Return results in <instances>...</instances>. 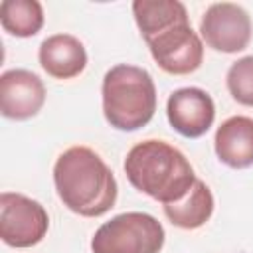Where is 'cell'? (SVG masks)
<instances>
[{
    "mask_svg": "<svg viewBox=\"0 0 253 253\" xmlns=\"http://www.w3.org/2000/svg\"><path fill=\"white\" fill-rule=\"evenodd\" d=\"M53 184L63 206L81 217L105 215L119 194L113 170L89 146H71L57 156Z\"/></svg>",
    "mask_w": 253,
    "mask_h": 253,
    "instance_id": "obj_1",
    "label": "cell"
},
{
    "mask_svg": "<svg viewBox=\"0 0 253 253\" xmlns=\"http://www.w3.org/2000/svg\"><path fill=\"white\" fill-rule=\"evenodd\" d=\"M125 174L132 188L162 206L182 200L198 180L190 160L164 140H142L125 158Z\"/></svg>",
    "mask_w": 253,
    "mask_h": 253,
    "instance_id": "obj_2",
    "label": "cell"
},
{
    "mask_svg": "<svg viewBox=\"0 0 253 253\" xmlns=\"http://www.w3.org/2000/svg\"><path fill=\"white\" fill-rule=\"evenodd\" d=\"M103 115L107 123L123 132L148 125L156 111V85L152 75L130 63L113 65L101 85Z\"/></svg>",
    "mask_w": 253,
    "mask_h": 253,
    "instance_id": "obj_3",
    "label": "cell"
},
{
    "mask_svg": "<svg viewBox=\"0 0 253 253\" xmlns=\"http://www.w3.org/2000/svg\"><path fill=\"white\" fill-rule=\"evenodd\" d=\"M162 223L144 211H126L105 221L91 239L93 253H160Z\"/></svg>",
    "mask_w": 253,
    "mask_h": 253,
    "instance_id": "obj_4",
    "label": "cell"
},
{
    "mask_svg": "<svg viewBox=\"0 0 253 253\" xmlns=\"http://www.w3.org/2000/svg\"><path fill=\"white\" fill-rule=\"evenodd\" d=\"M144 42L156 65L170 75L194 73L204 61V42L192 30L188 16L168 24Z\"/></svg>",
    "mask_w": 253,
    "mask_h": 253,
    "instance_id": "obj_5",
    "label": "cell"
},
{
    "mask_svg": "<svg viewBox=\"0 0 253 253\" xmlns=\"http://www.w3.org/2000/svg\"><path fill=\"white\" fill-rule=\"evenodd\" d=\"M49 229L45 208L18 192L0 194V237L10 247L38 245Z\"/></svg>",
    "mask_w": 253,
    "mask_h": 253,
    "instance_id": "obj_6",
    "label": "cell"
},
{
    "mask_svg": "<svg viewBox=\"0 0 253 253\" xmlns=\"http://www.w3.org/2000/svg\"><path fill=\"white\" fill-rule=\"evenodd\" d=\"M200 38L213 51H243L251 42V18L239 4L215 2L200 20Z\"/></svg>",
    "mask_w": 253,
    "mask_h": 253,
    "instance_id": "obj_7",
    "label": "cell"
},
{
    "mask_svg": "<svg viewBox=\"0 0 253 253\" xmlns=\"http://www.w3.org/2000/svg\"><path fill=\"white\" fill-rule=\"evenodd\" d=\"M166 117L178 134L200 138L215 121V105L208 91L200 87H182L168 97Z\"/></svg>",
    "mask_w": 253,
    "mask_h": 253,
    "instance_id": "obj_8",
    "label": "cell"
},
{
    "mask_svg": "<svg viewBox=\"0 0 253 253\" xmlns=\"http://www.w3.org/2000/svg\"><path fill=\"white\" fill-rule=\"evenodd\" d=\"M45 103L43 81L28 69H8L0 75V113L12 121L36 117Z\"/></svg>",
    "mask_w": 253,
    "mask_h": 253,
    "instance_id": "obj_9",
    "label": "cell"
},
{
    "mask_svg": "<svg viewBox=\"0 0 253 253\" xmlns=\"http://www.w3.org/2000/svg\"><path fill=\"white\" fill-rule=\"evenodd\" d=\"M38 59L43 71L53 79H71L85 69L87 51L75 36L53 34L40 43Z\"/></svg>",
    "mask_w": 253,
    "mask_h": 253,
    "instance_id": "obj_10",
    "label": "cell"
},
{
    "mask_svg": "<svg viewBox=\"0 0 253 253\" xmlns=\"http://www.w3.org/2000/svg\"><path fill=\"white\" fill-rule=\"evenodd\" d=\"M217 158L235 170L253 166V119L235 115L225 119L213 138Z\"/></svg>",
    "mask_w": 253,
    "mask_h": 253,
    "instance_id": "obj_11",
    "label": "cell"
},
{
    "mask_svg": "<svg viewBox=\"0 0 253 253\" xmlns=\"http://www.w3.org/2000/svg\"><path fill=\"white\" fill-rule=\"evenodd\" d=\"M213 208L215 202L211 190L206 186V182L196 180L182 200L164 206V215L172 225L180 229H198L206 221H210Z\"/></svg>",
    "mask_w": 253,
    "mask_h": 253,
    "instance_id": "obj_12",
    "label": "cell"
},
{
    "mask_svg": "<svg viewBox=\"0 0 253 253\" xmlns=\"http://www.w3.org/2000/svg\"><path fill=\"white\" fill-rule=\"evenodd\" d=\"M43 8L38 0H4L0 4V24L16 38L36 36L43 28Z\"/></svg>",
    "mask_w": 253,
    "mask_h": 253,
    "instance_id": "obj_13",
    "label": "cell"
},
{
    "mask_svg": "<svg viewBox=\"0 0 253 253\" xmlns=\"http://www.w3.org/2000/svg\"><path fill=\"white\" fill-rule=\"evenodd\" d=\"M132 14L142 40H146L168 24L186 18L188 10L178 0H136L132 2Z\"/></svg>",
    "mask_w": 253,
    "mask_h": 253,
    "instance_id": "obj_14",
    "label": "cell"
},
{
    "mask_svg": "<svg viewBox=\"0 0 253 253\" xmlns=\"http://www.w3.org/2000/svg\"><path fill=\"white\" fill-rule=\"evenodd\" d=\"M227 91L239 105L253 107V55L233 61L225 75Z\"/></svg>",
    "mask_w": 253,
    "mask_h": 253,
    "instance_id": "obj_15",
    "label": "cell"
}]
</instances>
